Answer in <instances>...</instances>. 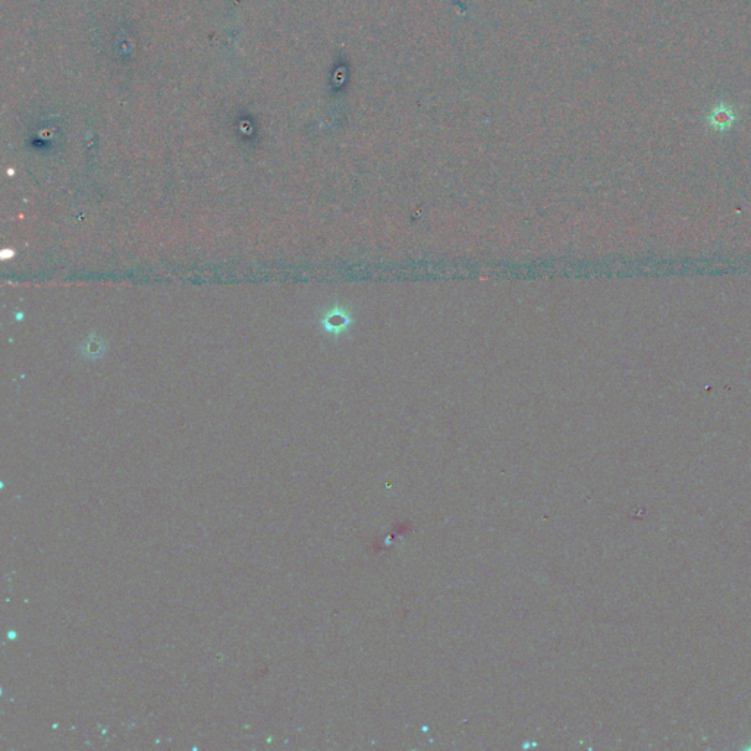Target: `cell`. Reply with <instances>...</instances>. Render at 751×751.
Wrapping results in <instances>:
<instances>
[{
	"label": "cell",
	"mask_w": 751,
	"mask_h": 751,
	"mask_svg": "<svg viewBox=\"0 0 751 751\" xmlns=\"http://www.w3.org/2000/svg\"><path fill=\"white\" fill-rule=\"evenodd\" d=\"M351 323L352 320L349 312L341 306H333L332 308L323 312L321 317L319 319V326L330 338H339L343 333H347L349 330Z\"/></svg>",
	"instance_id": "6da1fadb"
},
{
	"label": "cell",
	"mask_w": 751,
	"mask_h": 751,
	"mask_svg": "<svg viewBox=\"0 0 751 751\" xmlns=\"http://www.w3.org/2000/svg\"><path fill=\"white\" fill-rule=\"evenodd\" d=\"M81 357H84L88 361H97L100 360L104 354H106V342L99 335H88L79 342L77 347Z\"/></svg>",
	"instance_id": "7a4b0ae2"
},
{
	"label": "cell",
	"mask_w": 751,
	"mask_h": 751,
	"mask_svg": "<svg viewBox=\"0 0 751 751\" xmlns=\"http://www.w3.org/2000/svg\"><path fill=\"white\" fill-rule=\"evenodd\" d=\"M735 119H737V114L734 113L732 108L726 106V104H722V106H716L712 110V113L709 114V123H711V127L717 132H724V131L731 130Z\"/></svg>",
	"instance_id": "3957f363"
}]
</instances>
